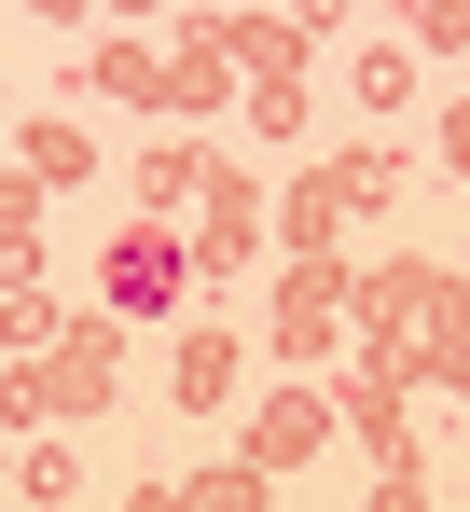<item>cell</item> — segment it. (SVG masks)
Masks as SVG:
<instances>
[{
  "mask_svg": "<svg viewBox=\"0 0 470 512\" xmlns=\"http://www.w3.org/2000/svg\"><path fill=\"white\" fill-rule=\"evenodd\" d=\"M111 305H125V319H166V305H180V250H166V236H111Z\"/></svg>",
  "mask_w": 470,
  "mask_h": 512,
  "instance_id": "cell-1",
  "label": "cell"
}]
</instances>
